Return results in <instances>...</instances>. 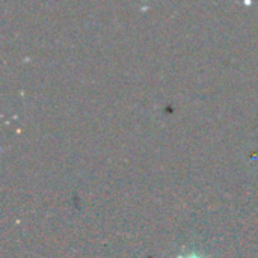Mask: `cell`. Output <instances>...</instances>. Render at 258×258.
Instances as JSON below:
<instances>
[{"instance_id": "cell-1", "label": "cell", "mask_w": 258, "mask_h": 258, "mask_svg": "<svg viewBox=\"0 0 258 258\" xmlns=\"http://www.w3.org/2000/svg\"><path fill=\"white\" fill-rule=\"evenodd\" d=\"M177 258H204V257H201V255H198V254H189V255H178Z\"/></svg>"}]
</instances>
